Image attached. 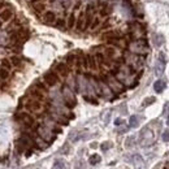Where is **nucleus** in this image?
Returning <instances> with one entry per match:
<instances>
[{
	"label": "nucleus",
	"mask_w": 169,
	"mask_h": 169,
	"mask_svg": "<svg viewBox=\"0 0 169 169\" xmlns=\"http://www.w3.org/2000/svg\"><path fill=\"white\" fill-rule=\"evenodd\" d=\"M124 57H125V61H126V65H129L134 70L141 69L144 65V60L141 55H137V54H133V52L128 51V52H125Z\"/></svg>",
	"instance_id": "1"
},
{
	"label": "nucleus",
	"mask_w": 169,
	"mask_h": 169,
	"mask_svg": "<svg viewBox=\"0 0 169 169\" xmlns=\"http://www.w3.org/2000/svg\"><path fill=\"white\" fill-rule=\"evenodd\" d=\"M129 50H130V52H133V54L144 55L148 52V46H147L146 40L137 39V40H133L129 43Z\"/></svg>",
	"instance_id": "2"
},
{
	"label": "nucleus",
	"mask_w": 169,
	"mask_h": 169,
	"mask_svg": "<svg viewBox=\"0 0 169 169\" xmlns=\"http://www.w3.org/2000/svg\"><path fill=\"white\" fill-rule=\"evenodd\" d=\"M61 95H62V100L68 108H73L74 105L77 104V99H76V95H74V91L72 90L69 86H64L61 91Z\"/></svg>",
	"instance_id": "3"
},
{
	"label": "nucleus",
	"mask_w": 169,
	"mask_h": 169,
	"mask_svg": "<svg viewBox=\"0 0 169 169\" xmlns=\"http://www.w3.org/2000/svg\"><path fill=\"white\" fill-rule=\"evenodd\" d=\"M141 146L142 147H150L153 144V141H155V134L150 128H144L141 132Z\"/></svg>",
	"instance_id": "4"
},
{
	"label": "nucleus",
	"mask_w": 169,
	"mask_h": 169,
	"mask_svg": "<svg viewBox=\"0 0 169 169\" xmlns=\"http://www.w3.org/2000/svg\"><path fill=\"white\" fill-rule=\"evenodd\" d=\"M37 133H38V135H39L42 139H44L47 143L54 142L55 138H56L55 132H54V130H51L50 128H47L46 125H40V126H38Z\"/></svg>",
	"instance_id": "5"
},
{
	"label": "nucleus",
	"mask_w": 169,
	"mask_h": 169,
	"mask_svg": "<svg viewBox=\"0 0 169 169\" xmlns=\"http://www.w3.org/2000/svg\"><path fill=\"white\" fill-rule=\"evenodd\" d=\"M104 81L107 82V85L109 86L111 90H112L113 93L120 94V93H122V91H124V85L117 78H116L113 74H107L104 77Z\"/></svg>",
	"instance_id": "6"
},
{
	"label": "nucleus",
	"mask_w": 169,
	"mask_h": 169,
	"mask_svg": "<svg viewBox=\"0 0 169 169\" xmlns=\"http://www.w3.org/2000/svg\"><path fill=\"white\" fill-rule=\"evenodd\" d=\"M16 120L25 128H31L34 125V118L26 112H18L16 114Z\"/></svg>",
	"instance_id": "7"
},
{
	"label": "nucleus",
	"mask_w": 169,
	"mask_h": 169,
	"mask_svg": "<svg viewBox=\"0 0 169 169\" xmlns=\"http://www.w3.org/2000/svg\"><path fill=\"white\" fill-rule=\"evenodd\" d=\"M59 79H60V77H59V74H57L55 70L47 72V73L44 74V77H43L44 83L47 86H50V87H54V86H56L57 83H59Z\"/></svg>",
	"instance_id": "8"
},
{
	"label": "nucleus",
	"mask_w": 169,
	"mask_h": 169,
	"mask_svg": "<svg viewBox=\"0 0 169 169\" xmlns=\"http://www.w3.org/2000/svg\"><path fill=\"white\" fill-rule=\"evenodd\" d=\"M165 62H167L165 55H164V52H160V54H159V57H157V61H156V64H155V74L157 77H160L164 73Z\"/></svg>",
	"instance_id": "9"
},
{
	"label": "nucleus",
	"mask_w": 169,
	"mask_h": 169,
	"mask_svg": "<svg viewBox=\"0 0 169 169\" xmlns=\"http://www.w3.org/2000/svg\"><path fill=\"white\" fill-rule=\"evenodd\" d=\"M77 90L82 93L83 95H86V91H87V83H89V78H86L83 74H79L77 77Z\"/></svg>",
	"instance_id": "10"
},
{
	"label": "nucleus",
	"mask_w": 169,
	"mask_h": 169,
	"mask_svg": "<svg viewBox=\"0 0 169 169\" xmlns=\"http://www.w3.org/2000/svg\"><path fill=\"white\" fill-rule=\"evenodd\" d=\"M43 125H46L47 128H50L51 130H54V132H57V133L61 132V129L59 128L57 122L51 117L50 114H47V116H44V117H43Z\"/></svg>",
	"instance_id": "11"
},
{
	"label": "nucleus",
	"mask_w": 169,
	"mask_h": 169,
	"mask_svg": "<svg viewBox=\"0 0 169 169\" xmlns=\"http://www.w3.org/2000/svg\"><path fill=\"white\" fill-rule=\"evenodd\" d=\"M99 85H100V93H101V96H104V98H107V99H112L113 91L111 90V87L107 85V82L100 79V81H99Z\"/></svg>",
	"instance_id": "12"
},
{
	"label": "nucleus",
	"mask_w": 169,
	"mask_h": 169,
	"mask_svg": "<svg viewBox=\"0 0 169 169\" xmlns=\"http://www.w3.org/2000/svg\"><path fill=\"white\" fill-rule=\"evenodd\" d=\"M55 72L59 74V77H68L70 69H69V65H68L66 62H59L55 68Z\"/></svg>",
	"instance_id": "13"
},
{
	"label": "nucleus",
	"mask_w": 169,
	"mask_h": 169,
	"mask_svg": "<svg viewBox=\"0 0 169 169\" xmlns=\"http://www.w3.org/2000/svg\"><path fill=\"white\" fill-rule=\"evenodd\" d=\"M42 20L44 23H47V25H54V23L56 22V13L55 12H52V11H47L43 13V16H42Z\"/></svg>",
	"instance_id": "14"
},
{
	"label": "nucleus",
	"mask_w": 169,
	"mask_h": 169,
	"mask_svg": "<svg viewBox=\"0 0 169 169\" xmlns=\"http://www.w3.org/2000/svg\"><path fill=\"white\" fill-rule=\"evenodd\" d=\"M26 107L30 111H33V112H39V111L42 109V104H40V101L38 100V99H31L26 104Z\"/></svg>",
	"instance_id": "15"
},
{
	"label": "nucleus",
	"mask_w": 169,
	"mask_h": 169,
	"mask_svg": "<svg viewBox=\"0 0 169 169\" xmlns=\"http://www.w3.org/2000/svg\"><path fill=\"white\" fill-rule=\"evenodd\" d=\"M76 27H77V30H85L86 29V18H85V14L83 13H81L78 18H77V21H76Z\"/></svg>",
	"instance_id": "16"
},
{
	"label": "nucleus",
	"mask_w": 169,
	"mask_h": 169,
	"mask_svg": "<svg viewBox=\"0 0 169 169\" xmlns=\"http://www.w3.org/2000/svg\"><path fill=\"white\" fill-rule=\"evenodd\" d=\"M133 164L135 165V169H143L144 168V161L141 155H134L133 156Z\"/></svg>",
	"instance_id": "17"
},
{
	"label": "nucleus",
	"mask_w": 169,
	"mask_h": 169,
	"mask_svg": "<svg viewBox=\"0 0 169 169\" xmlns=\"http://www.w3.org/2000/svg\"><path fill=\"white\" fill-rule=\"evenodd\" d=\"M167 87V83H165V81L164 79H157L155 83H153V90L156 91V93L160 94L161 91H164V89Z\"/></svg>",
	"instance_id": "18"
},
{
	"label": "nucleus",
	"mask_w": 169,
	"mask_h": 169,
	"mask_svg": "<svg viewBox=\"0 0 169 169\" xmlns=\"http://www.w3.org/2000/svg\"><path fill=\"white\" fill-rule=\"evenodd\" d=\"M139 122H141V117L137 114H133V116H130V118H129V126L130 128H138L139 126Z\"/></svg>",
	"instance_id": "19"
},
{
	"label": "nucleus",
	"mask_w": 169,
	"mask_h": 169,
	"mask_svg": "<svg viewBox=\"0 0 169 169\" xmlns=\"http://www.w3.org/2000/svg\"><path fill=\"white\" fill-rule=\"evenodd\" d=\"M164 35L163 34H156V35H153V38H152V42H153V46L155 47H161L163 44H164Z\"/></svg>",
	"instance_id": "20"
},
{
	"label": "nucleus",
	"mask_w": 169,
	"mask_h": 169,
	"mask_svg": "<svg viewBox=\"0 0 169 169\" xmlns=\"http://www.w3.org/2000/svg\"><path fill=\"white\" fill-rule=\"evenodd\" d=\"M12 16H13V11L12 9H4V11L0 13V20L2 21H8V20H11L12 18Z\"/></svg>",
	"instance_id": "21"
},
{
	"label": "nucleus",
	"mask_w": 169,
	"mask_h": 169,
	"mask_svg": "<svg viewBox=\"0 0 169 169\" xmlns=\"http://www.w3.org/2000/svg\"><path fill=\"white\" fill-rule=\"evenodd\" d=\"M52 169H66V163L62 159H57V160H55Z\"/></svg>",
	"instance_id": "22"
},
{
	"label": "nucleus",
	"mask_w": 169,
	"mask_h": 169,
	"mask_svg": "<svg viewBox=\"0 0 169 169\" xmlns=\"http://www.w3.org/2000/svg\"><path fill=\"white\" fill-rule=\"evenodd\" d=\"M87 60H89V69L95 70L96 68H98V61H96V57L95 56H87Z\"/></svg>",
	"instance_id": "23"
},
{
	"label": "nucleus",
	"mask_w": 169,
	"mask_h": 169,
	"mask_svg": "<svg viewBox=\"0 0 169 169\" xmlns=\"http://www.w3.org/2000/svg\"><path fill=\"white\" fill-rule=\"evenodd\" d=\"M33 9H34V12H35V13H38V14L42 13V14H43V13H44L46 5H44V4H42V3H38V4H34Z\"/></svg>",
	"instance_id": "24"
},
{
	"label": "nucleus",
	"mask_w": 169,
	"mask_h": 169,
	"mask_svg": "<svg viewBox=\"0 0 169 169\" xmlns=\"http://www.w3.org/2000/svg\"><path fill=\"white\" fill-rule=\"evenodd\" d=\"M100 161H101V157H100V155H96V153H94V155H91L89 157V163L91 165H96V164L100 163Z\"/></svg>",
	"instance_id": "25"
},
{
	"label": "nucleus",
	"mask_w": 169,
	"mask_h": 169,
	"mask_svg": "<svg viewBox=\"0 0 169 169\" xmlns=\"http://www.w3.org/2000/svg\"><path fill=\"white\" fill-rule=\"evenodd\" d=\"M76 21H77V17L74 16V14H70L69 18H68V22H66V26L69 29H73L76 27Z\"/></svg>",
	"instance_id": "26"
},
{
	"label": "nucleus",
	"mask_w": 169,
	"mask_h": 169,
	"mask_svg": "<svg viewBox=\"0 0 169 169\" xmlns=\"http://www.w3.org/2000/svg\"><path fill=\"white\" fill-rule=\"evenodd\" d=\"M54 25H55V27L60 29V30H64L65 26H66V22H65V20H62V18H57Z\"/></svg>",
	"instance_id": "27"
},
{
	"label": "nucleus",
	"mask_w": 169,
	"mask_h": 169,
	"mask_svg": "<svg viewBox=\"0 0 169 169\" xmlns=\"http://www.w3.org/2000/svg\"><path fill=\"white\" fill-rule=\"evenodd\" d=\"M156 101V98H153V96H150V98H146L143 100V103H142V105L143 107H148V105H151V104H153Z\"/></svg>",
	"instance_id": "28"
},
{
	"label": "nucleus",
	"mask_w": 169,
	"mask_h": 169,
	"mask_svg": "<svg viewBox=\"0 0 169 169\" xmlns=\"http://www.w3.org/2000/svg\"><path fill=\"white\" fill-rule=\"evenodd\" d=\"M100 25V20L98 17H94V20L91 21V25H90V29L91 30H95V29H98Z\"/></svg>",
	"instance_id": "29"
},
{
	"label": "nucleus",
	"mask_w": 169,
	"mask_h": 169,
	"mask_svg": "<svg viewBox=\"0 0 169 169\" xmlns=\"http://www.w3.org/2000/svg\"><path fill=\"white\" fill-rule=\"evenodd\" d=\"M8 77H9V70L5 69V68H2V69H0V78H2V79H7Z\"/></svg>",
	"instance_id": "30"
},
{
	"label": "nucleus",
	"mask_w": 169,
	"mask_h": 169,
	"mask_svg": "<svg viewBox=\"0 0 169 169\" xmlns=\"http://www.w3.org/2000/svg\"><path fill=\"white\" fill-rule=\"evenodd\" d=\"M11 62H12V65H14V66H20L21 65V59L18 56H12L11 57Z\"/></svg>",
	"instance_id": "31"
},
{
	"label": "nucleus",
	"mask_w": 169,
	"mask_h": 169,
	"mask_svg": "<svg viewBox=\"0 0 169 169\" xmlns=\"http://www.w3.org/2000/svg\"><path fill=\"white\" fill-rule=\"evenodd\" d=\"M134 142H135V137H134V135H132V137H129V138L126 139L125 144H126V147H128V148H130L132 146H134Z\"/></svg>",
	"instance_id": "32"
},
{
	"label": "nucleus",
	"mask_w": 169,
	"mask_h": 169,
	"mask_svg": "<svg viewBox=\"0 0 169 169\" xmlns=\"http://www.w3.org/2000/svg\"><path fill=\"white\" fill-rule=\"evenodd\" d=\"M8 37L5 33H0V44H7L8 43Z\"/></svg>",
	"instance_id": "33"
},
{
	"label": "nucleus",
	"mask_w": 169,
	"mask_h": 169,
	"mask_svg": "<svg viewBox=\"0 0 169 169\" xmlns=\"http://www.w3.org/2000/svg\"><path fill=\"white\" fill-rule=\"evenodd\" d=\"M109 13H111V7L104 5L103 8H101V11H100V14H101V16H108Z\"/></svg>",
	"instance_id": "34"
},
{
	"label": "nucleus",
	"mask_w": 169,
	"mask_h": 169,
	"mask_svg": "<svg viewBox=\"0 0 169 169\" xmlns=\"http://www.w3.org/2000/svg\"><path fill=\"white\" fill-rule=\"evenodd\" d=\"M2 65H3V68H5V69H11L12 68V62L9 61V60H7V59H4L3 61H2Z\"/></svg>",
	"instance_id": "35"
},
{
	"label": "nucleus",
	"mask_w": 169,
	"mask_h": 169,
	"mask_svg": "<svg viewBox=\"0 0 169 169\" xmlns=\"http://www.w3.org/2000/svg\"><path fill=\"white\" fill-rule=\"evenodd\" d=\"M111 147H112V143L111 142H104V143H101V146H100L101 151H107V150H109Z\"/></svg>",
	"instance_id": "36"
},
{
	"label": "nucleus",
	"mask_w": 169,
	"mask_h": 169,
	"mask_svg": "<svg viewBox=\"0 0 169 169\" xmlns=\"http://www.w3.org/2000/svg\"><path fill=\"white\" fill-rule=\"evenodd\" d=\"M161 138H163V141H164V142H169V130H165V132L163 133Z\"/></svg>",
	"instance_id": "37"
},
{
	"label": "nucleus",
	"mask_w": 169,
	"mask_h": 169,
	"mask_svg": "<svg viewBox=\"0 0 169 169\" xmlns=\"http://www.w3.org/2000/svg\"><path fill=\"white\" fill-rule=\"evenodd\" d=\"M164 113L169 114V101H167L165 105H164Z\"/></svg>",
	"instance_id": "38"
},
{
	"label": "nucleus",
	"mask_w": 169,
	"mask_h": 169,
	"mask_svg": "<svg viewBox=\"0 0 169 169\" xmlns=\"http://www.w3.org/2000/svg\"><path fill=\"white\" fill-rule=\"evenodd\" d=\"M122 124H124V121H122L121 118H116V121H114V125H116V126H120V125H122Z\"/></svg>",
	"instance_id": "39"
},
{
	"label": "nucleus",
	"mask_w": 169,
	"mask_h": 169,
	"mask_svg": "<svg viewBox=\"0 0 169 169\" xmlns=\"http://www.w3.org/2000/svg\"><path fill=\"white\" fill-rule=\"evenodd\" d=\"M109 116H111V112H105V117H104V122H108V121H109Z\"/></svg>",
	"instance_id": "40"
},
{
	"label": "nucleus",
	"mask_w": 169,
	"mask_h": 169,
	"mask_svg": "<svg viewBox=\"0 0 169 169\" xmlns=\"http://www.w3.org/2000/svg\"><path fill=\"white\" fill-rule=\"evenodd\" d=\"M27 2H29V3H35L37 0H27Z\"/></svg>",
	"instance_id": "41"
},
{
	"label": "nucleus",
	"mask_w": 169,
	"mask_h": 169,
	"mask_svg": "<svg viewBox=\"0 0 169 169\" xmlns=\"http://www.w3.org/2000/svg\"><path fill=\"white\" fill-rule=\"evenodd\" d=\"M167 125H168V126H169V117H168V120H167Z\"/></svg>",
	"instance_id": "42"
},
{
	"label": "nucleus",
	"mask_w": 169,
	"mask_h": 169,
	"mask_svg": "<svg viewBox=\"0 0 169 169\" xmlns=\"http://www.w3.org/2000/svg\"><path fill=\"white\" fill-rule=\"evenodd\" d=\"M0 83H2V78H0Z\"/></svg>",
	"instance_id": "43"
},
{
	"label": "nucleus",
	"mask_w": 169,
	"mask_h": 169,
	"mask_svg": "<svg viewBox=\"0 0 169 169\" xmlns=\"http://www.w3.org/2000/svg\"><path fill=\"white\" fill-rule=\"evenodd\" d=\"M101 2H105V0H101Z\"/></svg>",
	"instance_id": "44"
}]
</instances>
